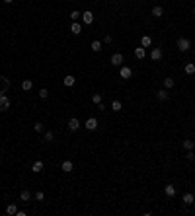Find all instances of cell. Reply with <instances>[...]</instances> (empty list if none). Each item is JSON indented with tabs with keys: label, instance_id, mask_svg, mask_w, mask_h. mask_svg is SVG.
I'll use <instances>...</instances> for the list:
<instances>
[{
	"label": "cell",
	"instance_id": "20",
	"mask_svg": "<svg viewBox=\"0 0 195 216\" xmlns=\"http://www.w3.org/2000/svg\"><path fill=\"white\" fill-rule=\"evenodd\" d=\"M6 214H10V216H14V214H18V206L16 204H8V206H6Z\"/></svg>",
	"mask_w": 195,
	"mask_h": 216
},
{
	"label": "cell",
	"instance_id": "30",
	"mask_svg": "<svg viewBox=\"0 0 195 216\" xmlns=\"http://www.w3.org/2000/svg\"><path fill=\"white\" fill-rule=\"evenodd\" d=\"M39 98L47 99V98H49V90H47V88H41V90H39Z\"/></svg>",
	"mask_w": 195,
	"mask_h": 216
},
{
	"label": "cell",
	"instance_id": "27",
	"mask_svg": "<svg viewBox=\"0 0 195 216\" xmlns=\"http://www.w3.org/2000/svg\"><path fill=\"white\" fill-rule=\"evenodd\" d=\"M80 18H82V14H80L78 10H72V12H70V20H72V21H78Z\"/></svg>",
	"mask_w": 195,
	"mask_h": 216
},
{
	"label": "cell",
	"instance_id": "11",
	"mask_svg": "<svg viewBox=\"0 0 195 216\" xmlns=\"http://www.w3.org/2000/svg\"><path fill=\"white\" fill-rule=\"evenodd\" d=\"M43 167H45V163H43L41 160H35V162H33V166H31V171L39 173V171H43Z\"/></svg>",
	"mask_w": 195,
	"mask_h": 216
},
{
	"label": "cell",
	"instance_id": "6",
	"mask_svg": "<svg viewBox=\"0 0 195 216\" xmlns=\"http://www.w3.org/2000/svg\"><path fill=\"white\" fill-rule=\"evenodd\" d=\"M82 21H84L86 25L94 24V14H92L90 10H86V12H82Z\"/></svg>",
	"mask_w": 195,
	"mask_h": 216
},
{
	"label": "cell",
	"instance_id": "17",
	"mask_svg": "<svg viewBox=\"0 0 195 216\" xmlns=\"http://www.w3.org/2000/svg\"><path fill=\"white\" fill-rule=\"evenodd\" d=\"M174 86H176V80H174V78H170V76L164 78V88H166V90H170V88H174Z\"/></svg>",
	"mask_w": 195,
	"mask_h": 216
},
{
	"label": "cell",
	"instance_id": "8",
	"mask_svg": "<svg viewBox=\"0 0 195 216\" xmlns=\"http://www.w3.org/2000/svg\"><path fill=\"white\" fill-rule=\"evenodd\" d=\"M61 169H62V171H65V173H70V171H72V169H74V163H72V162H70V160H65V162H62V163H61Z\"/></svg>",
	"mask_w": 195,
	"mask_h": 216
},
{
	"label": "cell",
	"instance_id": "10",
	"mask_svg": "<svg viewBox=\"0 0 195 216\" xmlns=\"http://www.w3.org/2000/svg\"><path fill=\"white\" fill-rule=\"evenodd\" d=\"M70 33H72V35H80V33H82V25H80L78 21H72V25H70Z\"/></svg>",
	"mask_w": 195,
	"mask_h": 216
},
{
	"label": "cell",
	"instance_id": "25",
	"mask_svg": "<svg viewBox=\"0 0 195 216\" xmlns=\"http://www.w3.org/2000/svg\"><path fill=\"white\" fill-rule=\"evenodd\" d=\"M145 47H137V49H135V57L137 58H145Z\"/></svg>",
	"mask_w": 195,
	"mask_h": 216
},
{
	"label": "cell",
	"instance_id": "24",
	"mask_svg": "<svg viewBox=\"0 0 195 216\" xmlns=\"http://www.w3.org/2000/svg\"><path fill=\"white\" fill-rule=\"evenodd\" d=\"M90 49L94 51V53H100V51H102V43H100V41H92Z\"/></svg>",
	"mask_w": 195,
	"mask_h": 216
},
{
	"label": "cell",
	"instance_id": "21",
	"mask_svg": "<svg viewBox=\"0 0 195 216\" xmlns=\"http://www.w3.org/2000/svg\"><path fill=\"white\" fill-rule=\"evenodd\" d=\"M164 193H166L168 197H176V187L174 185H166V187H164Z\"/></svg>",
	"mask_w": 195,
	"mask_h": 216
},
{
	"label": "cell",
	"instance_id": "5",
	"mask_svg": "<svg viewBox=\"0 0 195 216\" xmlns=\"http://www.w3.org/2000/svg\"><path fill=\"white\" fill-rule=\"evenodd\" d=\"M119 76L123 78V80H129V78L133 76V70L129 68V66H121V70H119Z\"/></svg>",
	"mask_w": 195,
	"mask_h": 216
},
{
	"label": "cell",
	"instance_id": "22",
	"mask_svg": "<svg viewBox=\"0 0 195 216\" xmlns=\"http://www.w3.org/2000/svg\"><path fill=\"white\" fill-rule=\"evenodd\" d=\"M31 88H33V82H31V80H24V82H22V90H24V92H29Z\"/></svg>",
	"mask_w": 195,
	"mask_h": 216
},
{
	"label": "cell",
	"instance_id": "4",
	"mask_svg": "<svg viewBox=\"0 0 195 216\" xmlns=\"http://www.w3.org/2000/svg\"><path fill=\"white\" fill-rule=\"evenodd\" d=\"M84 126H86L88 131H96V129H98V119H96V117H90L86 123H84Z\"/></svg>",
	"mask_w": 195,
	"mask_h": 216
},
{
	"label": "cell",
	"instance_id": "18",
	"mask_svg": "<svg viewBox=\"0 0 195 216\" xmlns=\"http://www.w3.org/2000/svg\"><path fill=\"white\" fill-rule=\"evenodd\" d=\"M152 16H154V18H162V16H164L162 6H154V8H152Z\"/></svg>",
	"mask_w": 195,
	"mask_h": 216
},
{
	"label": "cell",
	"instance_id": "12",
	"mask_svg": "<svg viewBox=\"0 0 195 216\" xmlns=\"http://www.w3.org/2000/svg\"><path fill=\"white\" fill-rule=\"evenodd\" d=\"M68 129H70V131H78L80 129V121L76 117H72L70 121H68Z\"/></svg>",
	"mask_w": 195,
	"mask_h": 216
},
{
	"label": "cell",
	"instance_id": "1",
	"mask_svg": "<svg viewBox=\"0 0 195 216\" xmlns=\"http://www.w3.org/2000/svg\"><path fill=\"white\" fill-rule=\"evenodd\" d=\"M178 49L182 51V53H185V51H189V47H191V43H189V39H185V37H179L178 39Z\"/></svg>",
	"mask_w": 195,
	"mask_h": 216
},
{
	"label": "cell",
	"instance_id": "33",
	"mask_svg": "<svg viewBox=\"0 0 195 216\" xmlns=\"http://www.w3.org/2000/svg\"><path fill=\"white\" fill-rule=\"evenodd\" d=\"M185 160H189V162H193V160H195V154H193V150H187V154H185Z\"/></svg>",
	"mask_w": 195,
	"mask_h": 216
},
{
	"label": "cell",
	"instance_id": "2",
	"mask_svg": "<svg viewBox=\"0 0 195 216\" xmlns=\"http://www.w3.org/2000/svg\"><path fill=\"white\" fill-rule=\"evenodd\" d=\"M8 90H10V80L4 76H0V95H4Z\"/></svg>",
	"mask_w": 195,
	"mask_h": 216
},
{
	"label": "cell",
	"instance_id": "23",
	"mask_svg": "<svg viewBox=\"0 0 195 216\" xmlns=\"http://www.w3.org/2000/svg\"><path fill=\"white\" fill-rule=\"evenodd\" d=\"M156 98L160 99V101H166V99H168V90H158Z\"/></svg>",
	"mask_w": 195,
	"mask_h": 216
},
{
	"label": "cell",
	"instance_id": "36",
	"mask_svg": "<svg viewBox=\"0 0 195 216\" xmlns=\"http://www.w3.org/2000/svg\"><path fill=\"white\" fill-rule=\"evenodd\" d=\"M12 2H14V0H4V4H12Z\"/></svg>",
	"mask_w": 195,
	"mask_h": 216
},
{
	"label": "cell",
	"instance_id": "3",
	"mask_svg": "<svg viewBox=\"0 0 195 216\" xmlns=\"http://www.w3.org/2000/svg\"><path fill=\"white\" fill-rule=\"evenodd\" d=\"M10 109V99H8V95H0V111H8Z\"/></svg>",
	"mask_w": 195,
	"mask_h": 216
},
{
	"label": "cell",
	"instance_id": "35",
	"mask_svg": "<svg viewBox=\"0 0 195 216\" xmlns=\"http://www.w3.org/2000/svg\"><path fill=\"white\" fill-rule=\"evenodd\" d=\"M111 41H113L111 35H105V37H104V43H111Z\"/></svg>",
	"mask_w": 195,
	"mask_h": 216
},
{
	"label": "cell",
	"instance_id": "37",
	"mask_svg": "<svg viewBox=\"0 0 195 216\" xmlns=\"http://www.w3.org/2000/svg\"><path fill=\"white\" fill-rule=\"evenodd\" d=\"M193 14H195V8H193Z\"/></svg>",
	"mask_w": 195,
	"mask_h": 216
},
{
	"label": "cell",
	"instance_id": "26",
	"mask_svg": "<svg viewBox=\"0 0 195 216\" xmlns=\"http://www.w3.org/2000/svg\"><path fill=\"white\" fill-rule=\"evenodd\" d=\"M183 70H185V74H195V64H193V62H187Z\"/></svg>",
	"mask_w": 195,
	"mask_h": 216
},
{
	"label": "cell",
	"instance_id": "28",
	"mask_svg": "<svg viewBox=\"0 0 195 216\" xmlns=\"http://www.w3.org/2000/svg\"><path fill=\"white\" fill-rule=\"evenodd\" d=\"M183 148H185V150H193V146H195V142L193 140H183Z\"/></svg>",
	"mask_w": 195,
	"mask_h": 216
},
{
	"label": "cell",
	"instance_id": "31",
	"mask_svg": "<svg viewBox=\"0 0 195 216\" xmlns=\"http://www.w3.org/2000/svg\"><path fill=\"white\" fill-rule=\"evenodd\" d=\"M33 129H35V132H43V131H45L43 123H35V125H33Z\"/></svg>",
	"mask_w": 195,
	"mask_h": 216
},
{
	"label": "cell",
	"instance_id": "19",
	"mask_svg": "<svg viewBox=\"0 0 195 216\" xmlns=\"http://www.w3.org/2000/svg\"><path fill=\"white\" fill-rule=\"evenodd\" d=\"M111 109L113 111H121L123 109V103H121L119 99H111Z\"/></svg>",
	"mask_w": 195,
	"mask_h": 216
},
{
	"label": "cell",
	"instance_id": "32",
	"mask_svg": "<svg viewBox=\"0 0 195 216\" xmlns=\"http://www.w3.org/2000/svg\"><path fill=\"white\" fill-rule=\"evenodd\" d=\"M92 101H94L96 105H98V103H102V94H94V95H92Z\"/></svg>",
	"mask_w": 195,
	"mask_h": 216
},
{
	"label": "cell",
	"instance_id": "7",
	"mask_svg": "<svg viewBox=\"0 0 195 216\" xmlns=\"http://www.w3.org/2000/svg\"><path fill=\"white\" fill-rule=\"evenodd\" d=\"M111 64L113 66H121L123 64V55L121 53H113L111 55Z\"/></svg>",
	"mask_w": 195,
	"mask_h": 216
},
{
	"label": "cell",
	"instance_id": "9",
	"mask_svg": "<svg viewBox=\"0 0 195 216\" xmlns=\"http://www.w3.org/2000/svg\"><path fill=\"white\" fill-rule=\"evenodd\" d=\"M150 58H152V61H160L162 58V49L160 47H154V49L150 51Z\"/></svg>",
	"mask_w": 195,
	"mask_h": 216
},
{
	"label": "cell",
	"instance_id": "13",
	"mask_svg": "<svg viewBox=\"0 0 195 216\" xmlns=\"http://www.w3.org/2000/svg\"><path fill=\"white\" fill-rule=\"evenodd\" d=\"M150 45H152V37H150V35H142L141 47H145V49H146V47H150Z\"/></svg>",
	"mask_w": 195,
	"mask_h": 216
},
{
	"label": "cell",
	"instance_id": "16",
	"mask_svg": "<svg viewBox=\"0 0 195 216\" xmlns=\"http://www.w3.org/2000/svg\"><path fill=\"white\" fill-rule=\"evenodd\" d=\"M20 199L24 200V203H27V200L31 199V193H29L27 189H22V191H20Z\"/></svg>",
	"mask_w": 195,
	"mask_h": 216
},
{
	"label": "cell",
	"instance_id": "34",
	"mask_svg": "<svg viewBox=\"0 0 195 216\" xmlns=\"http://www.w3.org/2000/svg\"><path fill=\"white\" fill-rule=\"evenodd\" d=\"M43 199H45V193H43V191H37V193H35V200H43Z\"/></svg>",
	"mask_w": 195,
	"mask_h": 216
},
{
	"label": "cell",
	"instance_id": "15",
	"mask_svg": "<svg viewBox=\"0 0 195 216\" xmlns=\"http://www.w3.org/2000/svg\"><path fill=\"white\" fill-rule=\"evenodd\" d=\"M74 82H76V78H74V76H67V78H62V84L67 86V88H72V86H74Z\"/></svg>",
	"mask_w": 195,
	"mask_h": 216
},
{
	"label": "cell",
	"instance_id": "29",
	"mask_svg": "<svg viewBox=\"0 0 195 216\" xmlns=\"http://www.w3.org/2000/svg\"><path fill=\"white\" fill-rule=\"evenodd\" d=\"M53 138H55V135L51 131H47L45 135H43V140H45V142H53Z\"/></svg>",
	"mask_w": 195,
	"mask_h": 216
},
{
	"label": "cell",
	"instance_id": "14",
	"mask_svg": "<svg viewBox=\"0 0 195 216\" xmlns=\"http://www.w3.org/2000/svg\"><path fill=\"white\" fill-rule=\"evenodd\" d=\"M193 203H195V197L191 195V193H185V195H183V204H187V206H191Z\"/></svg>",
	"mask_w": 195,
	"mask_h": 216
}]
</instances>
